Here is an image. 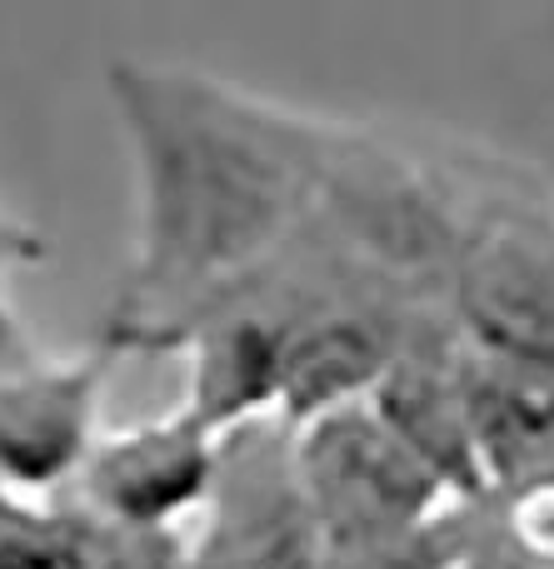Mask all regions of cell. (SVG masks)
<instances>
[{"label":"cell","mask_w":554,"mask_h":569,"mask_svg":"<svg viewBox=\"0 0 554 569\" xmlns=\"http://www.w3.org/2000/svg\"><path fill=\"white\" fill-rule=\"evenodd\" d=\"M105 90L135 160V250L95 345L110 360L170 355L310 230L335 120L140 56L110 60Z\"/></svg>","instance_id":"6da1fadb"},{"label":"cell","mask_w":554,"mask_h":569,"mask_svg":"<svg viewBox=\"0 0 554 569\" xmlns=\"http://www.w3.org/2000/svg\"><path fill=\"white\" fill-rule=\"evenodd\" d=\"M445 320L465 350L554 375V190L500 160L445 290Z\"/></svg>","instance_id":"7a4b0ae2"},{"label":"cell","mask_w":554,"mask_h":569,"mask_svg":"<svg viewBox=\"0 0 554 569\" xmlns=\"http://www.w3.org/2000/svg\"><path fill=\"white\" fill-rule=\"evenodd\" d=\"M315 550L390 540L455 510V495L385 430L365 400L290 430Z\"/></svg>","instance_id":"3957f363"},{"label":"cell","mask_w":554,"mask_h":569,"mask_svg":"<svg viewBox=\"0 0 554 569\" xmlns=\"http://www.w3.org/2000/svg\"><path fill=\"white\" fill-rule=\"evenodd\" d=\"M315 530L295 475L285 425H245L225 435L200 535L180 545L175 569H310Z\"/></svg>","instance_id":"277c9868"},{"label":"cell","mask_w":554,"mask_h":569,"mask_svg":"<svg viewBox=\"0 0 554 569\" xmlns=\"http://www.w3.org/2000/svg\"><path fill=\"white\" fill-rule=\"evenodd\" d=\"M220 440L225 435H215L185 405L130 430L95 435L70 500L115 530L180 535V525L205 510L215 490Z\"/></svg>","instance_id":"5b68a950"},{"label":"cell","mask_w":554,"mask_h":569,"mask_svg":"<svg viewBox=\"0 0 554 569\" xmlns=\"http://www.w3.org/2000/svg\"><path fill=\"white\" fill-rule=\"evenodd\" d=\"M110 355H16L0 365V495L20 505H46L70 490L100 435V385Z\"/></svg>","instance_id":"8992f818"},{"label":"cell","mask_w":554,"mask_h":569,"mask_svg":"<svg viewBox=\"0 0 554 569\" xmlns=\"http://www.w3.org/2000/svg\"><path fill=\"white\" fill-rule=\"evenodd\" d=\"M365 405L455 500L480 495L475 445L460 395V340L445 315H430L410 330L405 350L390 360Z\"/></svg>","instance_id":"52a82bcc"},{"label":"cell","mask_w":554,"mask_h":569,"mask_svg":"<svg viewBox=\"0 0 554 569\" xmlns=\"http://www.w3.org/2000/svg\"><path fill=\"white\" fill-rule=\"evenodd\" d=\"M460 395L480 490L554 465V375L515 370L460 345Z\"/></svg>","instance_id":"ba28073f"},{"label":"cell","mask_w":554,"mask_h":569,"mask_svg":"<svg viewBox=\"0 0 554 569\" xmlns=\"http://www.w3.org/2000/svg\"><path fill=\"white\" fill-rule=\"evenodd\" d=\"M455 569H554V465L455 505Z\"/></svg>","instance_id":"9c48e42d"},{"label":"cell","mask_w":554,"mask_h":569,"mask_svg":"<svg viewBox=\"0 0 554 569\" xmlns=\"http://www.w3.org/2000/svg\"><path fill=\"white\" fill-rule=\"evenodd\" d=\"M310 569H455V510L390 540L315 550Z\"/></svg>","instance_id":"30bf717a"},{"label":"cell","mask_w":554,"mask_h":569,"mask_svg":"<svg viewBox=\"0 0 554 569\" xmlns=\"http://www.w3.org/2000/svg\"><path fill=\"white\" fill-rule=\"evenodd\" d=\"M40 256H46L40 230L30 226V220H20L16 210L0 200V365H10L16 355L30 350L26 330H20L16 310H10V280H16L26 266H36Z\"/></svg>","instance_id":"8fae6325"}]
</instances>
